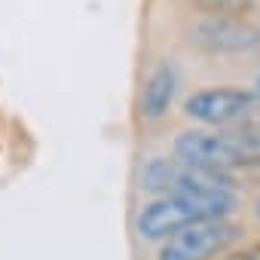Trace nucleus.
Segmentation results:
<instances>
[{
	"label": "nucleus",
	"instance_id": "nucleus-1",
	"mask_svg": "<svg viewBox=\"0 0 260 260\" xmlns=\"http://www.w3.org/2000/svg\"><path fill=\"white\" fill-rule=\"evenodd\" d=\"M233 208H236L233 190L178 193V196H162L153 205H147L135 223H138L141 239H166L190 223H199L208 217H226Z\"/></svg>",
	"mask_w": 260,
	"mask_h": 260
},
{
	"label": "nucleus",
	"instance_id": "nucleus-2",
	"mask_svg": "<svg viewBox=\"0 0 260 260\" xmlns=\"http://www.w3.org/2000/svg\"><path fill=\"white\" fill-rule=\"evenodd\" d=\"M141 187L162 196L178 193H211V190H233V178L220 169H208L190 159H153L141 172Z\"/></svg>",
	"mask_w": 260,
	"mask_h": 260
},
{
	"label": "nucleus",
	"instance_id": "nucleus-3",
	"mask_svg": "<svg viewBox=\"0 0 260 260\" xmlns=\"http://www.w3.org/2000/svg\"><path fill=\"white\" fill-rule=\"evenodd\" d=\"M260 92L248 89H202L184 101V113L205 125H233L248 122L257 113Z\"/></svg>",
	"mask_w": 260,
	"mask_h": 260
},
{
	"label": "nucleus",
	"instance_id": "nucleus-4",
	"mask_svg": "<svg viewBox=\"0 0 260 260\" xmlns=\"http://www.w3.org/2000/svg\"><path fill=\"white\" fill-rule=\"evenodd\" d=\"M236 236L239 230L233 223H226L223 217H208V220L178 230L162 248L159 260H208L217 251H223Z\"/></svg>",
	"mask_w": 260,
	"mask_h": 260
},
{
	"label": "nucleus",
	"instance_id": "nucleus-5",
	"mask_svg": "<svg viewBox=\"0 0 260 260\" xmlns=\"http://www.w3.org/2000/svg\"><path fill=\"white\" fill-rule=\"evenodd\" d=\"M190 40L208 52H248L260 43V31L233 16H205L190 28Z\"/></svg>",
	"mask_w": 260,
	"mask_h": 260
},
{
	"label": "nucleus",
	"instance_id": "nucleus-6",
	"mask_svg": "<svg viewBox=\"0 0 260 260\" xmlns=\"http://www.w3.org/2000/svg\"><path fill=\"white\" fill-rule=\"evenodd\" d=\"M175 89H178V74L172 64H159L150 77H147V86L141 92V113L150 116V119H159L172 98H175Z\"/></svg>",
	"mask_w": 260,
	"mask_h": 260
},
{
	"label": "nucleus",
	"instance_id": "nucleus-7",
	"mask_svg": "<svg viewBox=\"0 0 260 260\" xmlns=\"http://www.w3.org/2000/svg\"><path fill=\"white\" fill-rule=\"evenodd\" d=\"M202 7H208V10H217V13H230V10H236V7H242L245 0H199Z\"/></svg>",
	"mask_w": 260,
	"mask_h": 260
},
{
	"label": "nucleus",
	"instance_id": "nucleus-8",
	"mask_svg": "<svg viewBox=\"0 0 260 260\" xmlns=\"http://www.w3.org/2000/svg\"><path fill=\"white\" fill-rule=\"evenodd\" d=\"M242 260H260V245H257V248H251L248 254H242Z\"/></svg>",
	"mask_w": 260,
	"mask_h": 260
},
{
	"label": "nucleus",
	"instance_id": "nucleus-9",
	"mask_svg": "<svg viewBox=\"0 0 260 260\" xmlns=\"http://www.w3.org/2000/svg\"><path fill=\"white\" fill-rule=\"evenodd\" d=\"M257 217H260V202H257Z\"/></svg>",
	"mask_w": 260,
	"mask_h": 260
},
{
	"label": "nucleus",
	"instance_id": "nucleus-10",
	"mask_svg": "<svg viewBox=\"0 0 260 260\" xmlns=\"http://www.w3.org/2000/svg\"><path fill=\"white\" fill-rule=\"evenodd\" d=\"M257 92H260V80H257Z\"/></svg>",
	"mask_w": 260,
	"mask_h": 260
}]
</instances>
